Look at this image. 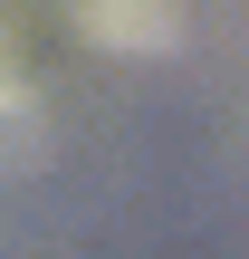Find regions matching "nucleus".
Instances as JSON below:
<instances>
[{"mask_svg":"<svg viewBox=\"0 0 249 259\" xmlns=\"http://www.w3.org/2000/svg\"><path fill=\"white\" fill-rule=\"evenodd\" d=\"M77 29L106 38V48H144V58H163V48L182 38V10H173V0H77Z\"/></svg>","mask_w":249,"mask_h":259,"instance_id":"1","label":"nucleus"},{"mask_svg":"<svg viewBox=\"0 0 249 259\" xmlns=\"http://www.w3.org/2000/svg\"><path fill=\"white\" fill-rule=\"evenodd\" d=\"M0 106H19V87H10V67H0Z\"/></svg>","mask_w":249,"mask_h":259,"instance_id":"2","label":"nucleus"}]
</instances>
